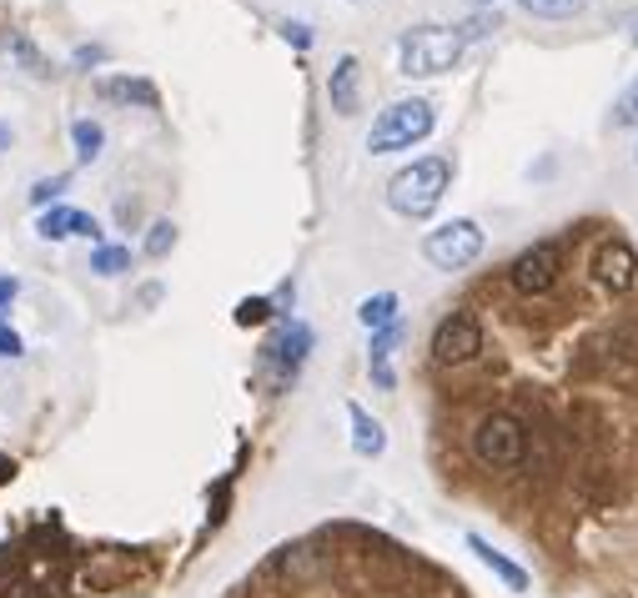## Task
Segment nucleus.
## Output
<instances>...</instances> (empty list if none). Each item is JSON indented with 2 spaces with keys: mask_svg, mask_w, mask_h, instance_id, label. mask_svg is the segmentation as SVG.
Here are the masks:
<instances>
[{
  "mask_svg": "<svg viewBox=\"0 0 638 598\" xmlns=\"http://www.w3.org/2000/svg\"><path fill=\"white\" fill-rule=\"evenodd\" d=\"M448 187H452V161H448V156H423V161L402 167L398 177L388 181V206L398 216H407V222H423V216H433L443 206Z\"/></svg>",
  "mask_w": 638,
  "mask_h": 598,
  "instance_id": "nucleus-1",
  "label": "nucleus"
},
{
  "mask_svg": "<svg viewBox=\"0 0 638 598\" xmlns=\"http://www.w3.org/2000/svg\"><path fill=\"white\" fill-rule=\"evenodd\" d=\"M468 41L458 36V25H413L398 36V71L423 81V76H443L462 60Z\"/></svg>",
  "mask_w": 638,
  "mask_h": 598,
  "instance_id": "nucleus-2",
  "label": "nucleus"
},
{
  "mask_svg": "<svg viewBox=\"0 0 638 598\" xmlns=\"http://www.w3.org/2000/svg\"><path fill=\"white\" fill-rule=\"evenodd\" d=\"M438 126V111L433 101L423 97H407V101H392L388 111H378L372 132H367V151L372 156H392V151H407V146L427 142Z\"/></svg>",
  "mask_w": 638,
  "mask_h": 598,
  "instance_id": "nucleus-3",
  "label": "nucleus"
},
{
  "mask_svg": "<svg viewBox=\"0 0 638 598\" xmlns=\"http://www.w3.org/2000/svg\"><path fill=\"white\" fill-rule=\"evenodd\" d=\"M312 327L302 323V317H292V323H277V332L261 342V352H257V377L272 393H287V387L296 383V372H302V362H307V352H312Z\"/></svg>",
  "mask_w": 638,
  "mask_h": 598,
  "instance_id": "nucleus-4",
  "label": "nucleus"
},
{
  "mask_svg": "<svg viewBox=\"0 0 638 598\" xmlns=\"http://www.w3.org/2000/svg\"><path fill=\"white\" fill-rule=\"evenodd\" d=\"M427 352H433V368H443V372L468 368V362L483 352V317H478L473 302H462V307L443 312V323L433 327Z\"/></svg>",
  "mask_w": 638,
  "mask_h": 598,
  "instance_id": "nucleus-5",
  "label": "nucleus"
},
{
  "mask_svg": "<svg viewBox=\"0 0 638 598\" xmlns=\"http://www.w3.org/2000/svg\"><path fill=\"white\" fill-rule=\"evenodd\" d=\"M488 237L483 227H478L473 216H452V222H443V227H433L423 237V257L438 272H462V267H473L478 257H483Z\"/></svg>",
  "mask_w": 638,
  "mask_h": 598,
  "instance_id": "nucleus-6",
  "label": "nucleus"
},
{
  "mask_svg": "<svg viewBox=\"0 0 638 598\" xmlns=\"http://www.w3.org/2000/svg\"><path fill=\"white\" fill-rule=\"evenodd\" d=\"M36 232L46 241H66V237H91L101 247V222L91 212H76V206H46L36 222Z\"/></svg>",
  "mask_w": 638,
  "mask_h": 598,
  "instance_id": "nucleus-7",
  "label": "nucleus"
},
{
  "mask_svg": "<svg viewBox=\"0 0 638 598\" xmlns=\"http://www.w3.org/2000/svg\"><path fill=\"white\" fill-rule=\"evenodd\" d=\"M96 97L121 101V106H142V111L161 106V97H156V86L146 81V76H101V81H96Z\"/></svg>",
  "mask_w": 638,
  "mask_h": 598,
  "instance_id": "nucleus-8",
  "label": "nucleus"
},
{
  "mask_svg": "<svg viewBox=\"0 0 638 598\" xmlns=\"http://www.w3.org/2000/svg\"><path fill=\"white\" fill-rule=\"evenodd\" d=\"M468 549H473V553H478V563H483V568H493V574L503 578V584H508L513 594H528V584H533L528 568H523V563H513L508 553H497L493 543L483 539V533H468Z\"/></svg>",
  "mask_w": 638,
  "mask_h": 598,
  "instance_id": "nucleus-9",
  "label": "nucleus"
},
{
  "mask_svg": "<svg viewBox=\"0 0 638 598\" xmlns=\"http://www.w3.org/2000/svg\"><path fill=\"white\" fill-rule=\"evenodd\" d=\"M357 86H362V66H357V56H343L327 76V97L337 116H357Z\"/></svg>",
  "mask_w": 638,
  "mask_h": 598,
  "instance_id": "nucleus-10",
  "label": "nucleus"
},
{
  "mask_svg": "<svg viewBox=\"0 0 638 598\" xmlns=\"http://www.w3.org/2000/svg\"><path fill=\"white\" fill-rule=\"evenodd\" d=\"M347 422H352V453L357 458H382V453H388V432H382V422L372 418L362 403H347Z\"/></svg>",
  "mask_w": 638,
  "mask_h": 598,
  "instance_id": "nucleus-11",
  "label": "nucleus"
},
{
  "mask_svg": "<svg viewBox=\"0 0 638 598\" xmlns=\"http://www.w3.org/2000/svg\"><path fill=\"white\" fill-rule=\"evenodd\" d=\"M398 307H402L398 292H372V297L357 307V323H362L367 332H382V327L398 323Z\"/></svg>",
  "mask_w": 638,
  "mask_h": 598,
  "instance_id": "nucleus-12",
  "label": "nucleus"
},
{
  "mask_svg": "<svg viewBox=\"0 0 638 598\" xmlns=\"http://www.w3.org/2000/svg\"><path fill=\"white\" fill-rule=\"evenodd\" d=\"M71 142H76V161H96V156L107 151V126L81 116V121H71Z\"/></svg>",
  "mask_w": 638,
  "mask_h": 598,
  "instance_id": "nucleus-13",
  "label": "nucleus"
},
{
  "mask_svg": "<svg viewBox=\"0 0 638 598\" xmlns=\"http://www.w3.org/2000/svg\"><path fill=\"white\" fill-rule=\"evenodd\" d=\"M518 11L533 21H573L589 11V0H518Z\"/></svg>",
  "mask_w": 638,
  "mask_h": 598,
  "instance_id": "nucleus-14",
  "label": "nucleus"
},
{
  "mask_svg": "<svg viewBox=\"0 0 638 598\" xmlns=\"http://www.w3.org/2000/svg\"><path fill=\"white\" fill-rule=\"evenodd\" d=\"M131 247H116V241H101V247L91 251V272L96 277H126L131 272Z\"/></svg>",
  "mask_w": 638,
  "mask_h": 598,
  "instance_id": "nucleus-15",
  "label": "nucleus"
},
{
  "mask_svg": "<svg viewBox=\"0 0 638 598\" xmlns=\"http://www.w3.org/2000/svg\"><path fill=\"white\" fill-rule=\"evenodd\" d=\"M608 126H618V132H634V126H638V76L618 91L614 111H608Z\"/></svg>",
  "mask_w": 638,
  "mask_h": 598,
  "instance_id": "nucleus-16",
  "label": "nucleus"
},
{
  "mask_svg": "<svg viewBox=\"0 0 638 598\" xmlns=\"http://www.w3.org/2000/svg\"><path fill=\"white\" fill-rule=\"evenodd\" d=\"M177 247V222H152V227H146V241H142V257H152V262H161L166 251Z\"/></svg>",
  "mask_w": 638,
  "mask_h": 598,
  "instance_id": "nucleus-17",
  "label": "nucleus"
},
{
  "mask_svg": "<svg viewBox=\"0 0 638 598\" xmlns=\"http://www.w3.org/2000/svg\"><path fill=\"white\" fill-rule=\"evenodd\" d=\"M5 56H15L25 66V76H51V60L41 56L36 46H31V41L25 36H5Z\"/></svg>",
  "mask_w": 638,
  "mask_h": 598,
  "instance_id": "nucleus-18",
  "label": "nucleus"
},
{
  "mask_svg": "<svg viewBox=\"0 0 638 598\" xmlns=\"http://www.w3.org/2000/svg\"><path fill=\"white\" fill-rule=\"evenodd\" d=\"M277 317V302L272 297H242L237 302V327H261Z\"/></svg>",
  "mask_w": 638,
  "mask_h": 598,
  "instance_id": "nucleus-19",
  "label": "nucleus"
},
{
  "mask_svg": "<svg viewBox=\"0 0 638 598\" xmlns=\"http://www.w3.org/2000/svg\"><path fill=\"white\" fill-rule=\"evenodd\" d=\"M66 187H71V171H56V177H41L36 187H31V206H36V212H46V206L56 202V196L66 192Z\"/></svg>",
  "mask_w": 638,
  "mask_h": 598,
  "instance_id": "nucleus-20",
  "label": "nucleus"
},
{
  "mask_svg": "<svg viewBox=\"0 0 638 598\" xmlns=\"http://www.w3.org/2000/svg\"><path fill=\"white\" fill-rule=\"evenodd\" d=\"M488 31H497V15H493V11H478L473 21H462V25H458V36H462V41H483Z\"/></svg>",
  "mask_w": 638,
  "mask_h": 598,
  "instance_id": "nucleus-21",
  "label": "nucleus"
},
{
  "mask_svg": "<svg viewBox=\"0 0 638 598\" xmlns=\"http://www.w3.org/2000/svg\"><path fill=\"white\" fill-rule=\"evenodd\" d=\"M0 598H56V594H51V588H41V584H31V578H15V584L0 588Z\"/></svg>",
  "mask_w": 638,
  "mask_h": 598,
  "instance_id": "nucleus-22",
  "label": "nucleus"
},
{
  "mask_svg": "<svg viewBox=\"0 0 638 598\" xmlns=\"http://www.w3.org/2000/svg\"><path fill=\"white\" fill-rule=\"evenodd\" d=\"M15 297H21V277H0V323H5V317H11V307H15Z\"/></svg>",
  "mask_w": 638,
  "mask_h": 598,
  "instance_id": "nucleus-23",
  "label": "nucleus"
},
{
  "mask_svg": "<svg viewBox=\"0 0 638 598\" xmlns=\"http://www.w3.org/2000/svg\"><path fill=\"white\" fill-rule=\"evenodd\" d=\"M136 222H142V202H136V196H121V202H116V227L131 232Z\"/></svg>",
  "mask_w": 638,
  "mask_h": 598,
  "instance_id": "nucleus-24",
  "label": "nucleus"
},
{
  "mask_svg": "<svg viewBox=\"0 0 638 598\" xmlns=\"http://www.w3.org/2000/svg\"><path fill=\"white\" fill-rule=\"evenodd\" d=\"M21 352H25L21 332H15L11 323H0V358H21Z\"/></svg>",
  "mask_w": 638,
  "mask_h": 598,
  "instance_id": "nucleus-25",
  "label": "nucleus"
},
{
  "mask_svg": "<svg viewBox=\"0 0 638 598\" xmlns=\"http://www.w3.org/2000/svg\"><path fill=\"white\" fill-rule=\"evenodd\" d=\"M282 36L292 41V46H302V50L312 46V31H307V25H292V21H287V25H282Z\"/></svg>",
  "mask_w": 638,
  "mask_h": 598,
  "instance_id": "nucleus-26",
  "label": "nucleus"
},
{
  "mask_svg": "<svg viewBox=\"0 0 638 598\" xmlns=\"http://www.w3.org/2000/svg\"><path fill=\"white\" fill-rule=\"evenodd\" d=\"M71 60H76V66H101V60H107V50H101V46H81Z\"/></svg>",
  "mask_w": 638,
  "mask_h": 598,
  "instance_id": "nucleus-27",
  "label": "nucleus"
},
{
  "mask_svg": "<svg viewBox=\"0 0 638 598\" xmlns=\"http://www.w3.org/2000/svg\"><path fill=\"white\" fill-rule=\"evenodd\" d=\"M15 478V458H5V453H0V488H5V483H11Z\"/></svg>",
  "mask_w": 638,
  "mask_h": 598,
  "instance_id": "nucleus-28",
  "label": "nucleus"
},
{
  "mask_svg": "<svg viewBox=\"0 0 638 598\" xmlns=\"http://www.w3.org/2000/svg\"><path fill=\"white\" fill-rule=\"evenodd\" d=\"M11 142H15V132L5 126V121H0V151H11Z\"/></svg>",
  "mask_w": 638,
  "mask_h": 598,
  "instance_id": "nucleus-29",
  "label": "nucleus"
},
{
  "mask_svg": "<svg viewBox=\"0 0 638 598\" xmlns=\"http://www.w3.org/2000/svg\"><path fill=\"white\" fill-rule=\"evenodd\" d=\"M468 5H473V11H493V0H468Z\"/></svg>",
  "mask_w": 638,
  "mask_h": 598,
  "instance_id": "nucleus-30",
  "label": "nucleus"
},
{
  "mask_svg": "<svg viewBox=\"0 0 638 598\" xmlns=\"http://www.w3.org/2000/svg\"><path fill=\"white\" fill-rule=\"evenodd\" d=\"M628 41H634V46H638V21H634V31H628Z\"/></svg>",
  "mask_w": 638,
  "mask_h": 598,
  "instance_id": "nucleus-31",
  "label": "nucleus"
},
{
  "mask_svg": "<svg viewBox=\"0 0 638 598\" xmlns=\"http://www.w3.org/2000/svg\"><path fill=\"white\" fill-rule=\"evenodd\" d=\"M634 161H638V146H634Z\"/></svg>",
  "mask_w": 638,
  "mask_h": 598,
  "instance_id": "nucleus-32",
  "label": "nucleus"
}]
</instances>
